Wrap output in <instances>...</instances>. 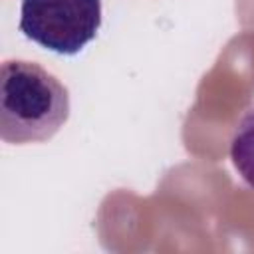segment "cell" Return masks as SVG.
<instances>
[{
  "mask_svg": "<svg viewBox=\"0 0 254 254\" xmlns=\"http://www.w3.org/2000/svg\"><path fill=\"white\" fill-rule=\"evenodd\" d=\"M69 117V91L48 69L28 60H6L0 69V137L10 145L44 143Z\"/></svg>",
  "mask_w": 254,
  "mask_h": 254,
  "instance_id": "obj_1",
  "label": "cell"
},
{
  "mask_svg": "<svg viewBox=\"0 0 254 254\" xmlns=\"http://www.w3.org/2000/svg\"><path fill=\"white\" fill-rule=\"evenodd\" d=\"M101 28V0H22L20 32L60 56L79 54Z\"/></svg>",
  "mask_w": 254,
  "mask_h": 254,
  "instance_id": "obj_2",
  "label": "cell"
},
{
  "mask_svg": "<svg viewBox=\"0 0 254 254\" xmlns=\"http://www.w3.org/2000/svg\"><path fill=\"white\" fill-rule=\"evenodd\" d=\"M230 161L240 179L254 189V107L236 123L230 139Z\"/></svg>",
  "mask_w": 254,
  "mask_h": 254,
  "instance_id": "obj_3",
  "label": "cell"
}]
</instances>
